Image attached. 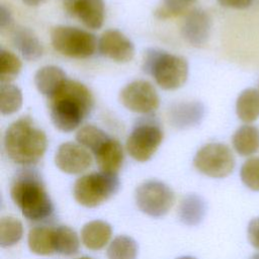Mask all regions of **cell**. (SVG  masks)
Wrapping results in <instances>:
<instances>
[{
  "label": "cell",
  "mask_w": 259,
  "mask_h": 259,
  "mask_svg": "<svg viewBox=\"0 0 259 259\" xmlns=\"http://www.w3.org/2000/svg\"><path fill=\"white\" fill-rule=\"evenodd\" d=\"M177 259H196L194 257H191V256H182V257H179Z\"/></svg>",
  "instance_id": "cell-37"
},
{
  "label": "cell",
  "mask_w": 259,
  "mask_h": 259,
  "mask_svg": "<svg viewBox=\"0 0 259 259\" xmlns=\"http://www.w3.org/2000/svg\"><path fill=\"white\" fill-rule=\"evenodd\" d=\"M232 144L240 156H252L259 150V128L251 123L241 125L234 133Z\"/></svg>",
  "instance_id": "cell-20"
},
{
  "label": "cell",
  "mask_w": 259,
  "mask_h": 259,
  "mask_svg": "<svg viewBox=\"0 0 259 259\" xmlns=\"http://www.w3.org/2000/svg\"><path fill=\"white\" fill-rule=\"evenodd\" d=\"M22 105V93L12 83H1L0 86V110L4 115L12 114Z\"/></svg>",
  "instance_id": "cell-26"
},
{
  "label": "cell",
  "mask_w": 259,
  "mask_h": 259,
  "mask_svg": "<svg viewBox=\"0 0 259 259\" xmlns=\"http://www.w3.org/2000/svg\"><path fill=\"white\" fill-rule=\"evenodd\" d=\"M119 100L126 109L141 114L152 113L160 103L155 87L146 80H137L125 85L119 93Z\"/></svg>",
  "instance_id": "cell-10"
},
{
  "label": "cell",
  "mask_w": 259,
  "mask_h": 259,
  "mask_svg": "<svg viewBox=\"0 0 259 259\" xmlns=\"http://www.w3.org/2000/svg\"><path fill=\"white\" fill-rule=\"evenodd\" d=\"M22 64L19 58L13 53L4 49L0 50V82L11 83L19 74Z\"/></svg>",
  "instance_id": "cell-29"
},
{
  "label": "cell",
  "mask_w": 259,
  "mask_h": 259,
  "mask_svg": "<svg viewBox=\"0 0 259 259\" xmlns=\"http://www.w3.org/2000/svg\"><path fill=\"white\" fill-rule=\"evenodd\" d=\"M220 5L227 8L246 9L251 6L253 0H218Z\"/></svg>",
  "instance_id": "cell-33"
},
{
  "label": "cell",
  "mask_w": 259,
  "mask_h": 259,
  "mask_svg": "<svg viewBox=\"0 0 259 259\" xmlns=\"http://www.w3.org/2000/svg\"><path fill=\"white\" fill-rule=\"evenodd\" d=\"M163 130L152 116L140 119L127 137L125 148L128 155L138 162L150 160L163 141Z\"/></svg>",
  "instance_id": "cell-7"
},
{
  "label": "cell",
  "mask_w": 259,
  "mask_h": 259,
  "mask_svg": "<svg viewBox=\"0 0 259 259\" xmlns=\"http://www.w3.org/2000/svg\"><path fill=\"white\" fill-rule=\"evenodd\" d=\"M138 207L146 214L159 218L166 214L175 202L174 191L162 181L148 180L135 192Z\"/></svg>",
  "instance_id": "cell-9"
},
{
  "label": "cell",
  "mask_w": 259,
  "mask_h": 259,
  "mask_svg": "<svg viewBox=\"0 0 259 259\" xmlns=\"http://www.w3.org/2000/svg\"><path fill=\"white\" fill-rule=\"evenodd\" d=\"M205 113L204 105L199 101L174 103L169 107L170 123L178 130H186L198 125Z\"/></svg>",
  "instance_id": "cell-14"
},
{
  "label": "cell",
  "mask_w": 259,
  "mask_h": 259,
  "mask_svg": "<svg viewBox=\"0 0 259 259\" xmlns=\"http://www.w3.org/2000/svg\"><path fill=\"white\" fill-rule=\"evenodd\" d=\"M235 157L232 150L222 143H209L195 154L193 164L202 174L211 178L229 176L235 168Z\"/></svg>",
  "instance_id": "cell-8"
},
{
  "label": "cell",
  "mask_w": 259,
  "mask_h": 259,
  "mask_svg": "<svg viewBox=\"0 0 259 259\" xmlns=\"http://www.w3.org/2000/svg\"><path fill=\"white\" fill-rule=\"evenodd\" d=\"M109 138L110 137L104 131L93 124L82 126L76 134L78 144L90 150L92 153L97 151Z\"/></svg>",
  "instance_id": "cell-28"
},
{
  "label": "cell",
  "mask_w": 259,
  "mask_h": 259,
  "mask_svg": "<svg viewBox=\"0 0 259 259\" xmlns=\"http://www.w3.org/2000/svg\"><path fill=\"white\" fill-rule=\"evenodd\" d=\"M93 154L100 171L117 174L123 162V149L117 140L109 138Z\"/></svg>",
  "instance_id": "cell-16"
},
{
  "label": "cell",
  "mask_w": 259,
  "mask_h": 259,
  "mask_svg": "<svg viewBox=\"0 0 259 259\" xmlns=\"http://www.w3.org/2000/svg\"><path fill=\"white\" fill-rule=\"evenodd\" d=\"M78 259H92V258H90V257H86V256H84V257H81V258H78Z\"/></svg>",
  "instance_id": "cell-39"
},
{
  "label": "cell",
  "mask_w": 259,
  "mask_h": 259,
  "mask_svg": "<svg viewBox=\"0 0 259 259\" xmlns=\"http://www.w3.org/2000/svg\"><path fill=\"white\" fill-rule=\"evenodd\" d=\"M11 38L14 48L25 60L35 61L42 56V45L31 29L18 26L13 29Z\"/></svg>",
  "instance_id": "cell-17"
},
{
  "label": "cell",
  "mask_w": 259,
  "mask_h": 259,
  "mask_svg": "<svg viewBox=\"0 0 259 259\" xmlns=\"http://www.w3.org/2000/svg\"><path fill=\"white\" fill-rule=\"evenodd\" d=\"M30 251L37 255H51L54 248V228L38 226L30 229L27 236Z\"/></svg>",
  "instance_id": "cell-23"
},
{
  "label": "cell",
  "mask_w": 259,
  "mask_h": 259,
  "mask_svg": "<svg viewBox=\"0 0 259 259\" xmlns=\"http://www.w3.org/2000/svg\"><path fill=\"white\" fill-rule=\"evenodd\" d=\"M206 209V202L200 195L188 194L180 202L178 215L184 225L197 226L203 221Z\"/></svg>",
  "instance_id": "cell-21"
},
{
  "label": "cell",
  "mask_w": 259,
  "mask_h": 259,
  "mask_svg": "<svg viewBox=\"0 0 259 259\" xmlns=\"http://www.w3.org/2000/svg\"><path fill=\"white\" fill-rule=\"evenodd\" d=\"M119 188L117 174L103 171L92 172L79 177L74 184L73 194L78 203L95 207L106 201Z\"/></svg>",
  "instance_id": "cell-5"
},
{
  "label": "cell",
  "mask_w": 259,
  "mask_h": 259,
  "mask_svg": "<svg viewBox=\"0 0 259 259\" xmlns=\"http://www.w3.org/2000/svg\"><path fill=\"white\" fill-rule=\"evenodd\" d=\"M67 11L78 18L86 27L99 29L104 21V1L103 0H77L65 3Z\"/></svg>",
  "instance_id": "cell-15"
},
{
  "label": "cell",
  "mask_w": 259,
  "mask_h": 259,
  "mask_svg": "<svg viewBox=\"0 0 259 259\" xmlns=\"http://www.w3.org/2000/svg\"><path fill=\"white\" fill-rule=\"evenodd\" d=\"M211 30V18L201 8L190 10L182 23L181 34L192 46L200 47L206 44Z\"/></svg>",
  "instance_id": "cell-13"
},
{
  "label": "cell",
  "mask_w": 259,
  "mask_h": 259,
  "mask_svg": "<svg viewBox=\"0 0 259 259\" xmlns=\"http://www.w3.org/2000/svg\"><path fill=\"white\" fill-rule=\"evenodd\" d=\"M249 259H259V252H257V253L253 254Z\"/></svg>",
  "instance_id": "cell-36"
},
{
  "label": "cell",
  "mask_w": 259,
  "mask_h": 259,
  "mask_svg": "<svg viewBox=\"0 0 259 259\" xmlns=\"http://www.w3.org/2000/svg\"><path fill=\"white\" fill-rule=\"evenodd\" d=\"M66 73L57 66H45L34 75V84L39 93L48 98L56 94L67 81Z\"/></svg>",
  "instance_id": "cell-18"
},
{
  "label": "cell",
  "mask_w": 259,
  "mask_h": 259,
  "mask_svg": "<svg viewBox=\"0 0 259 259\" xmlns=\"http://www.w3.org/2000/svg\"><path fill=\"white\" fill-rule=\"evenodd\" d=\"M12 19L13 18L10 10L5 5L2 4L0 7V27L2 29L6 28L12 23Z\"/></svg>",
  "instance_id": "cell-34"
},
{
  "label": "cell",
  "mask_w": 259,
  "mask_h": 259,
  "mask_svg": "<svg viewBox=\"0 0 259 259\" xmlns=\"http://www.w3.org/2000/svg\"><path fill=\"white\" fill-rule=\"evenodd\" d=\"M23 235L22 223L14 217H3L0 221V245L3 248L17 244Z\"/></svg>",
  "instance_id": "cell-27"
},
{
  "label": "cell",
  "mask_w": 259,
  "mask_h": 259,
  "mask_svg": "<svg viewBox=\"0 0 259 259\" xmlns=\"http://www.w3.org/2000/svg\"><path fill=\"white\" fill-rule=\"evenodd\" d=\"M48 0H22V2L28 6H38L46 3Z\"/></svg>",
  "instance_id": "cell-35"
},
{
  "label": "cell",
  "mask_w": 259,
  "mask_h": 259,
  "mask_svg": "<svg viewBox=\"0 0 259 259\" xmlns=\"http://www.w3.org/2000/svg\"><path fill=\"white\" fill-rule=\"evenodd\" d=\"M10 196L28 221L42 222L54 212L53 201L34 169L25 168L16 174L10 186Z\"/></svg>",
  "instance_id": "cell-2"
},
{
  "label": "cell",
  "mask_w": 259,
  "mask_h": 259,
  "mask_svg": "<svg viewBox=\"0 0 259 259\" xmlns=\"http://www.w3.org/2000/svg\"><path fill=\"white\" fill-rule=\"evenodd\" d=\"M111 234L112 229L108 223L95 220L83 226L81 230V240L86 248L97 251L108 244Z\"/></svg>",
  "instance_id": "cell-19"
},
{
  "label": "cell",
  "mask_w": 259,
  "mask_h": 259,
  "mask_svg": "<svg viewBox=\"0 0 259 259\" xmlns=\"http://www.w3.org/2000/svg\"><path fill=\"white\" fill-rule=\"evenodd\" d=\"M100 55L117 63H126L134 58L133 41L117 29L105 30L98 40Z\"/></svg>",
  "instance_id": "cell-12"
},
{
  "label": "cell",
  "mask_w": 259,
  "mask_h": 259,
  "mask_svg": "<svg viewBox=\"0 0 259 259\" xmlns=\"http://www.w3.org/2000/svg\"><path fill=\"white\" fill-rule=\"evenodd\" d=\"M236 113L245 123L257 120L259 118V90L255 88L243 90L236 100Z\"/></svg>",
  "instance_id": "cell-22"
},
{
  "label": "cell",
  "mask_w": 259,
  "mask_h": 259,
  "mask_svg": "<svg viewBox=\"0 0 259 259\" xmlns=\"http://www.w3.org/2000/svg\"><path fill=\"white\" fill-rule=\"evenodd\" d=\"M94 99L90 90L82 83L67 80L61 89L49 98L50 116L61 132L76 130L91 113Z\"/></svg>",
  "instance_id": "cell-1"
},
{
  "label": "cell",
  "mask_w": 259,
  "mask_h": 259,
  "mask_svg": "<svg viewBox=\"0 0 259 259\" xmlns=\"http://www.w3.org/2000/svg\"><path fill=\"white\" fill-rule=\"evenodd\" d=\"M77 0H65V3H71V2H75Z\"/></svg>",
  "instance_id": "cell-38"
},
{
  "label": "cell",
  "mask_w": 259,
  "mask_h": 259,
  "mask_svg": "<svg viewBox=\"0 0 259 259\" xmlns=\"http://www.w3.org/2000/svg\"><path fill=\"white\" fill-rule=\"evenodd\" d=\"M138 244L127 236H117L107 248L108 259H137Z\"/></svg>",
  "instance_id": "cell-25"
},
{
  "label": "cell",
  "mask_w": 259,
  "mask_h": 259,
  "mask_svg": "<svg viewBox=\"0 0 259 259\" xmlns=\"http://www.w3.org/2000/svg\"><path fill=\"white\" fill-rule=\"evenodd\" d=\"M197 0H163L155 10V16L159 19H168L184 13Z\"/></svg>",
  "instance_id": "cell-31"
},
{
  "label": "cell",
  "mask_w": 259,
  "mask_h": 259,
  "mask_svg": "<svg viewBox=\"0 0 259 259\" xmlns=\"http://www.w3.org/2000/svg\"><path fill=\"white\" fill-rule=\"evenodd\" d=\"M247 238L251 246L259 250V217L250 220L247 227Z\"/></svg>",
  "instance_id": "cell-32"
},
{
  "label": "cell",
  "mask_w": 259,
  "mask_h": 259,
  "mask_svg": "<svg viewBox=\"0 0 259 259\" xmlns=\"http://www.w3.org/2000/svg\"><path fill=\"white\" fill-rule=\"evenodd\" d=\"M55 164L67 174H81L91 166L92 156L82 145L67 142L59 146L55 155Z\"/></svg>",
  "instance_id": "cell-11"
},
{
  "label": "cell",
  "mask_w": 259,
  "mask_h": 259,
  "mask_svg": "<svg viewBox=\"0 0 259 259\" xmlns=\"http://www.w3.org/2000/svg\"><path fill=\"white\" fill-rule=\"evenodd\" d=\"M80 241L76 232L67 227L59 226L54 228V248L55 252L71 256L79 251Z\"/></svg>",
  "instance_id": "cell-24"
},
{
  "label": "cell",
  "mask_w": 259,
  "mask_h": 259,
  "mask_svg": "<svg viewBox=\"0 0 259 259\" xmlns=\"http://www.w3.org/2000/svg\"><path fill=\"white\" fill-rule=\"evenodd\" d=\"M240 178L247 188L259 191V157H250L242 164Z\"/></svg>",
  "instance_id": "cell-30"
},
{
  "label": "cell",
  "mask_w": 259,
  "mask_h": 259,
  "mask_svg": "<svg viewBox=\"0 0 259 259\" xmlns=\"http://www.w3.org/2000/svg\"><path fill=\"white\" fill-rule=\"evenodd\" d=\"M3 144L10 160L28 167L42 158L48 139L45 132L37 127L29 116H22L7 127Z\"/></svg>",
  "instance_id": "cell-3"
},
{
  "label": "cell",
  "mask_w": 259,
  "mask_h": 259,
  "mask_svg": "<svg viewBox=\"0 0 259 259\" xmlns=\"http://www.w3.org/2000/svg\"><path fill=\"white\" fill-rule=\"evenodd\" d=\"M51 41L57 52L74 59H87L98 48V41L93 33L68 25L53 27Z\"/></svg>",
  "instance_id": "cell-6"
},
{
  "label": "cell",
  "mask_w": 259,
  "mask_h": 259,
  "mask_svg": "<svg viewBox=\"0 0 259 259\" xmlns=\"http://www.w3.org/2000/svg\"><path fill=\"white\" fill-rule=\"evenodd\" d=\"M142 68L164 90L180 88L188 76V63L183 57L158 49L146 51Z\"/></svg>",
  "instance_id": "cell-4"
}]
</instances>
